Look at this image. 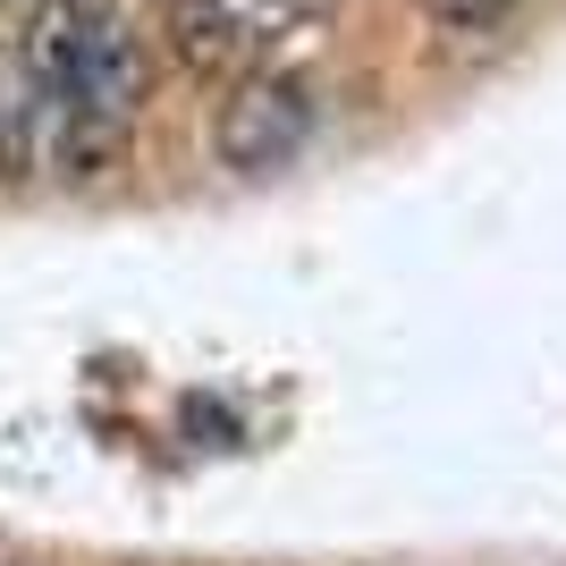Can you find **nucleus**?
Returning <instances> with one entry per match:
<instances>
[{"label": "nucleus", "mask_w": 566, "mask_h": 566, "mask_svg": "<svg viewBox=\"0 0 566 566\" xmlns=\"http://www.w3.org/2000/svg\"><path fill=\"white\" fill-rule=\"evenodd\" d=\"M313 127H322V102H313L305 76L245 69L229 85V102H220V118H212V153L237 178H271V169H287L313 144Z\"/></svg>", "instance_id": "nucleus-1"}, {"label": "nucleus", "mask_w": 566, "mask_h": 566, "mask_svg": "<svg viewBox=\"0 0 566 566\" xmlns=\"http://www.w3.org/2000/svg\"><path fill=\"white\" fill-rule=\"evenodd\" d=\"M322 0H178L169 9V51L195 76H245L271 43H287Z\"/></svg>", "instance_id": "nucleus-2"}, {"label": "nucleus", "mask_w": 566, "mask_h": 566, "mask_svg": "<svg viewBox=\"0 0 566 566\" xmlns=\"http://www.w3.org/2000/svg\"><path fill=\"white\" fill-rule=\"evenodd\" d=\"M431 9H440V18H449V25H465V34H491V25L507 18L516 0H431Z\"/></svg>", "instance_id": "nucleus-3"}]
</instances>
